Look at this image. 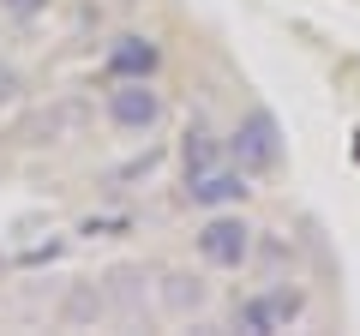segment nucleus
<instances>
[{
    "instance_id": "f257e3e1",
    "label": "nucleus",
    "mask_w": 360,
    "mask_h": 336,
    "mask_svg": "<svg viewBox=\"0 0 360 336\" xmlns=\"http://www.w3.org/2000/svg\"><path fill=\"white\" fill-rule=\"evenodd\" d=\"M180 193H186V205L198 210H222V205H240L246 193H252V174H246L240 162L229 156V138H217V132L205 127V120H193L186 127V144H180Z\"/></svg>"
},
{
    "instance_id": "f03ea898",
    "label": "nucleus",
    "mask_w": 360,
    "mask_h": 336,
    "mask_svg": "<svg viewBox=\"0 0 360 336\" xmlns=\"http://www.w3.org/2000/svg\"><path fill=\"white\" fill-rule=\"evenodd\" d=\"M108 127L127 132V138H150L162 127V91H156L150 78H108Z\"/></svg>"
},
{
    "instance_id": "7ed1b4c3",
    "label": "nucleus",
    "mask_w": 360,
    "mask_h": 336,
    "mask_svg": "<svg viewBox=\"0 0 360 336\" xmlns=\"http://www.w3.org/2000/svg\"><path fill=\"white\" fill-rule=\"evenodd\" d=\"M229 156L246 168V174H276L283 168V127L270 108H246L229 132Z\"/></svg>"
},
{
    "instance_id": "20e7f679",
    "label": "nucleus",
    "mask_w": 360,
    "mask_h": 336,
    "mask_svg": "<svg viewBox=\"0 0 360 336\" xmlns=\"http://www.w3.org/2000/svg\"><path fill=\"white\" fill-rule=\"evenodd\" d=\"M198 259L210 264V271H246L252 264V222L234 217V210H217V217H205V228L193 234Z\"/></svg>"
},
{
    "instance_id": "39448f33",
    "label": "nucleus",
    "mask_w": 360,
    "mask_h": 336,
    "mask_svg": "<svg viewBox=\"0 0 360 336\" xmlns=\"http://www.w3.org/2000/svg\"><path fill=\"white\" fill-rule=\"evenodd\" d=\"M307 318V295L300 288H258V295L234 300V330H252V336H270V330H288V324Z\"/></svg>"
},
{
    "instance_id": "423d86ee",
    "label": "nucleus",
    "mask_w": 360,
    "mask_h": 336,
    "mask_svg": "<svg viewBox=\"0 0 360 336\" xmlns=\"http://www.w3.org/2000/svg\"><path fill=\"white\" fill-rule=\"evenodd\" d=\"M156 66H162V49H156L144 30H120V37L108 42V54H103L108 78H156Z\"/></svg>"
},
{
    "instance_id": "0eeeda50",
    "label": "nucleus",
    "mask_w": 360,
    "mask_h": 336,
    "mask_svg": "<svg viewBox=\"0 0 360 336\" xmlns=\"http://www.w3.org/2000/svg\"><path fill=\"white\" fill-rule=\"evenodd\" d=\"M156 295H162V312L168 318H193V312L210 306V283L193 271H168L162 283H156Z\"/></svg>"
},
{
    "instance_id": "6e6552de",
    "label": "nucleus",
    "mask_w": 360,
    "mask_h": 336,
    "mask_svg": "<svg viewBox=\"0 0 360 336\" xmlns=\"http://www.w3.org/2000/svg\"><path fill=\"white\" fill-rule=\"evenodd\" d=\"M66 318H103V288H96V283L72 288V300H66Z\"/></svg>"
},
{
    "instance_id": "1a4fd4ad",
    "label": "nucleus",
    "mask_w": 360,
    "mask_h": 336,
    "mask_svg": "<svg viewBox=\"0 0 360 336\" xmlns=\"http://www.w3.org/2000/svg\"><path fill=\"white\" fill-rule=\"evenodd\" d=\"M0 13H6V18H18V25H30V18H42V13H49V0H0Z\"/></svg>"
},
{
    "instance_id": "9d476101",
    "label": "nucleus",
    "mask_w": 360,
    "mask_h": 336,
    "mask_svg": "<svg viewBox=\"0 0 360 336\" xmlns=\"http://www.w3.org/2000/svg\"><path fill=\"white\" fill-rule=\"evenodd\" d=\"M6 96H18V72H0V103Z\"/></svg>"
}]
</instances>
